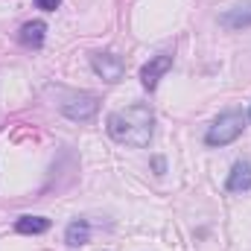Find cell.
Returning a JSON list of instances; mask_svg holds the SVG:
<instances>
[{"instance_id": "obj_1", "label": "cell", "mask_w": 251, "mask_h": 251, "mask_svg": "<svg viewBox=\"0 0 251 251\" xmlns=\"http://www.w3.org/2000/svg\"><path fill=\"white\" fill-rule=\"evenodd\" d=\"M105 128H108L111 140H117L123 146L143 149V146H149V140L155 134V111L146 102H134L128 108L111 111L105 120Z\"/></svg>"}, {"instance_id": "obj_2", "label": "cell", "mask_w": 251, "mask_h": 251, "mask_svg": "<svg viewBox=\"0 0 251 251\" xmlns=\"http://www.w3.org/2000/svg\"><path fill=\"white\" fill-rule=\"evenodd\" d=\"M243 131H246V114H243V111H225V114H219L213 123L207 126L204 143H207V146H228V143H234Z\"/></svg>"}, {"instance_id": "obj_3", "label": "cell", "mask_w": 251, "mask_h": 251, "mask_svg": "<svg viewBox=\"0 0 251 251\" xmlns=\"http://www.w3.org/2000/svg\"><path fill=\"white\" fill-rule=\"evenodd\" d=\"M62 114L73 123H91L100 111V97L91 91H79V94H67L62 100Z\"/></svg>"}, {"instance_id": "obj_4", "label": "cell", "mask_w": 251, "mask_h": 251, "mask_svg": "<svg viewBox=\"0 0 251 251\" xmlns=\"http://www.w3.org/2000/svg\"><path fill=\"white\" fill-rule=\"evenodd\" d=\"M91 67H94V73H97L102 82H108V85L120 82L126 76V62L117 53H91Z\"/></svg>"}, {"instance_id": "obj_5", "label": "cell", "mask_w": 251, "mask_h": 251, "mask_svg": "<svg viewBox=\"0 0 251 251\" xmlns=\"http://www.w3.org/2000/svg\"><path fill=\"white\" fill-rule=\"evenodd\" d=\"M170 67H173V56H170V53H158V56H152L149 62L140 67V85H143L146 91H155L158 82L170 73Z\"/></svg>"}, {"instance_id": "obj_6", "label": "cell", "mask_w": 251, "mask_h": 251, "mask_svg": "<svg viewBox=\"0 0 251 251\" xmlns=\"http://www.w3.org/2000/svg\"><path fill=\"white\" fill-rule=\"evenodd\" d=\"M219 24H222L225 29H234V32H237V29H249L251 26V0L225 9V12L219 15Z\"/></svg>"}, {"instance_id": "obj_7", "label": "cell", "mask_w": 251, "mask_h": 251, "mask_svg": "<svg viewBox=\"0 0 251 251\" xmlns=\"http://www.w3.org/2000/svg\"><path fill=\"white\" fill-rule=\"evenodd\" d=\"M228 193H249L251 190V164L249 161H237L228 173V181H225Z\"/></svg>"}, {"instance_id": "obj_8", "label": "cell", "mask_w": 251, "mask_h": 251, "mask_svg": "<svg viewBox=\"0 0 251 251\" xmlns=\"http://www.w3.org/2000/svg\"><path fill=\"white\" fill-rule=\"evenodd\" d=\"M44 38H47V24L44 21H26L21 26V32H18V41L24 47H29V50L44 47Z\"/></svg>"}, {"instance_id": "obj_9", "label": "cell", "mask_w": 251, "mask_h": 251, "mask_svg": "<svg viewBox=\"0 0 251 251\" xmlns=\"http://www.w3.org/2000/svg\"><path fill=\"white\" fill-rule=\"evenodd\" d=\"M64 243H67L70 249L88 246V243H91V225H88V219H73V222L67 225V231H64Z\"/></svg>"}, {"instance_id": "obj_10", "label": "cell", "mask_w": 251, "mask_h": 251, "mask_svg": "<svg viewBox=\"0 0 251 251\" xmlns=\"http://www.w3.org/2000/svg\"><path fill=\"white\" fill-rule=\"evenodd\" d=\"M15 231L18 234H44V231H50V219L47 216H21L18 222H15Z\"/></svg>"}, {"instance_id": "obj_11", "label": "cell", "mask_w": 251, "mask_h": 251, "mask_svg": "<svg viewBox=\"0 0 251 251\" xmlns=\"http://www.w3.org/2000/svg\"><path fill=\"white\" fill-rule=\"evenodd\" d=\"M59 3H62V0H35V6H38L41 12H56Z\"/></svg>"}, {"instance_id": "obj_12", "label": "cell", "mask_w": 251, "mask_h": 251, "mask_svg": "<svg viewBox=\"0 0 251 251\" xmlns=\"http://www.w3.org/2000/svg\"><path fill=\"white\" fill-rule=\"evenodd\" d=\"M152 170H155V176H164L167 173V161L158 155V158H152Z\"/></svg>"}, {"instance_id": "obj_13", "label": "cell", "mask_w": 251, "mask_h": 251, "mask_svg": "<svg viewBox=\"0 0 251 251\" xmlns=\"http://www.w3.org/2000/svg\"><path fill=\"white\" fill-rule=\"evenodd\" d=\"M249 120H251V108H249Z\"/></svg>"}]
</instances>
